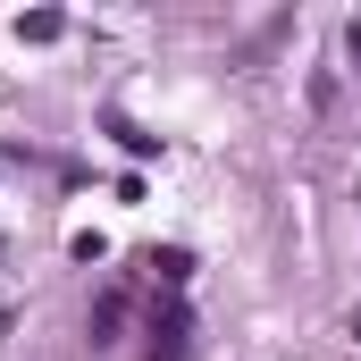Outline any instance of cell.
Masks as SVG:
<instances>
[{
  "mask_svg": "<svg viewBox=\"0 0 361 361\" xmlns=\"http://www.w3.org/2000/svg\"><path fill=\"white\" fill-rule=\"evenodd\" d=\"M143 361H193V311L177 294L169 302L152 294V311H143Z\"/></svg>",
  "mask_w": 361,
  "mask_h": 361,
  "instance_id": "cell-1",
  "label": "cell"
},
{
  "mask_svg": "<svg viewBox=\"0 0 361 361\" xmlns=\"http://www.w3.org/2000/svg\"><path fill=\"white\" fill-rule=\"evenodd\" d=\"M345 42H353V59H361V25H353V34H345Z\"/></svg>",
  "mask_w": 361,
  "mask_h": 361,
  "instance_id": "cell-2",
  "label": "cell"
}]
</instances>
